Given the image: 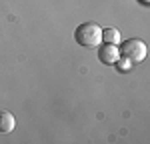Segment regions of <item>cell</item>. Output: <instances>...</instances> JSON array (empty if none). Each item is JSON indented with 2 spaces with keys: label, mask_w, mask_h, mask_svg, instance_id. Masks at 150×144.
I'll return each instance as SVG.
<instances>
[{
  "label": "cell",
  "mask_w": 150,
  "mask_h": 144,
  "mask_svg": "<svg viewBox=\"0 0 150 144\" xmlns=\"http://www.w3.org/2000/svg\"><path fill=\"white\" fill-rule=\"evenodd\" d=\"M74 40L84 48L100 46V42H102V26L96 22H82L74 30Z\"/></svg>",
  "instance_id": "obj_1"
},
{
  "label": "cell",
  "mask_w": 150,
  "mask_h": 144,
  "mask_svg": "<svg viewBox=\"0 0 150 144\" xmlns=\"http://www.w3.org/2000/svg\"><path fill=\"white\" fill-rule=\"evenodd\" d=\"M118 50H120V56L128 58L130 62H142L146 58V44L140 40V38H130L126 42L118 44Z\"/></svg>",
  "instance_id": "obj_2"
},
{
  "label": "cell",
  "mask_w": 150,
  "mask_h": 144,
  "mask_svg": "<svg viewBox=\"0 0 150 144\" xmlns=\"http://www.w3.org/2000/svg\"><path fill=\"white\" fill-rule=\"evenodd\" d=\"M120 58V50H118V44H106L104 42L102 46L98 48V60L102 64H108V66H114V62Z\"/></svg>",
  "instance_id": "obj_3"
},
{
  "label": "cell",
  "mask_w": 150,
  "mask_h": 144,
  "mask_svg": "<svg viewBox=\"0 0 150 144\" xmlns=\"http://www.w3.org/2000/svg\"><path fill=\"white\" fill-rule=\"evenodd\" d=\"M14 126H16V118L12 116V112L0 110V132L2 134H8V132L14 130Z\"/></svg>",
  "instance_id": "obj_4"
},
{
  "label": "cell",
  "mask_w": 150,
  "mask_h": 144,
  "mask_svg": "<svg viewBox=\"0 0 150 144\" xmlns=\"http://www.w3.org/2000/svg\"><path fill=\"white\" fill-rule=\"evenodd\" d=\"M102 42L106 44H120V32L116 28H104L102 30Z\"/></svg>",
  "instance_id": "obj_5"
},
{
  "label": "cell",
  "mask_w": 150,
  "mask_h": 144,
  "mask_svg": "<svg viewBox=\"0 0 150 144\" xmlns=\"http://www.w3.org/2000/svg\"><path fill=\"white\" fill-rule=\"evenodd\" d=\"M114 66H116V68H118V70L126 72L128 68L132 66V62H130V60H128V58H124V56H120V58H118V60H116V62H114Z\"/></svg>",
  "instance_id": "obj_6"
}]
</instances>
